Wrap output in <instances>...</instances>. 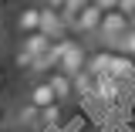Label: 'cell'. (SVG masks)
Returning <instances> with one entry per match:
<instances>
[{
  "mask_svg": "<svg viewBox=\"0 0 135 132\" xmlns=\"http://www.w3.org/2000/svg\"><path fill=\"white\" fill-rule=\"evenodd\" d=\"M105 75H112V78H118V81L132 85V81H135V58H128V54H122V51L112 48V58H108Z\"/></svg>",
  "mask_w": 135,
  "mask_h": 132,
  "instance_id": "obj_5",
  "label": "cell"
},
{
  "mask_svg": "<svg viewBox=\"0 0 135 132\" xmlns=\"http://www.w3.org/2000/svg\"><path fill=\"white\" fill-rule=\"evenodd\" d=\"M84 65H88V48H84L81 41H68L54 68L64 71V75H78V71H84Z\"/></svg>",
  "mask_w": 135,
  "mask_h": 132,
  "instance_id": "obj_2",
  "label": "cell"
},
{
  "mask_svg": "<svg viewBox=\"0 0 135 132\" xmlns=\"http://www.w3.org/2000/svg\"><path fill=\"white\" fill-rule=\"evenodd\" d=\"M115 51H122V54L135 58V27H132V24H128V31H125V34L115 41Z\"/></svg>",
  "mask_w": 135,
  "mask_h": 132,
  "instance_id": "obj_11",
  "label": "cell"
},
{
  "mask_svg": "<svg viewBox=\"0 0 135 132\" xmlns=\"http://www.w3.org/2000/svg\"><path fill=\"white\" fill-rule=\"evenodd\" d=\"M20 122H24V125H37V122H41V108H34L31 102H27V105L20 108Z\"/></svg>",
  "mask_w": 135,
  "mask_h": 132,
  "instance_id": "obj_14",
  "label": "cell"
},
{
  "mask_svg": "<svg viewBox=\"0 0 135 132\" xmlns=\"http://www.w3.org/2000/svg\"><path fill=\"white\" fill-rule=\"evenodd\" d=\"M128 31V17L122 14L118 7H108V10H101V20H98V37L101 41H108V44H115L122 34Z\"/></svg>",
  "mask_w": 135,
  "mask_h": 132,
  "instance_id": "obj_1",
  "label": "cell"
},
{
  "mask_svg": "<svg viewBox=\"0 0 135 132\" xmlns=\"http://www.w3.org/2000/svg\"><path fill=\"white\" fill-rule=\"evenodd\" d=\"M34 58H37V54H31V51H24V48L14 51V65L20 68V71H31V68H34Z\"/></svg>",
  "mask_w": 135,
  "mask_h": 132,
  "instance_id": "obj_12",
  "label": "cell"
},
{
  "mask_svg": "<svg viewBox=\"0 0 135 132\" xmlns=\"http://www.w3.org/2000/svg\"><path fill=\"white\" fill-rule=\"evenodd\" d=\"M27 102H31L34 108H47V105L57 102V95H54V88H51L47 78H37V81L31 85V92H27Z\"/></svg>",
  "mask_w": 135,
  "mask_h": 132,
  "instance_id": "obj_7",
  "label": "cell"
},
{
  "mask_svg": "<svg viewBox=\"0 0 135 132\" xmlns=\"http://www.w3.org/2000/svg\"><path fill=\"white\" fill-rule=\"evenodd\" d=\"M84 125H88V119H84L81 112H78V115H71L68 122H61L57 129H61V132H84Z\"/></svg>",
  "mask_w": 135,
  "mask_h": 132,
  "instance_id": "obj_13",
  "label": "cell"
},
{
  "mask_svg": "<svg viewBox=\"0 0 135 132\" xmlns=\"http://www.w3.org/2000/svg\"><path fill=\"white\" fill-rule=\"evenodd\" d=\"M7 3H10V0H0V7H7Z\"/></svg>",
  "mask_w": 135,
  "mask_h": 132,
  "instance_id": "obj_19",
  "label": "cell"
},
{
  "mask_svg": "<svg viewBox=\"0 0 135 132\" xmlns=\"http://www.w3.org/2000/svg\"><path fill=\"white\" fill-rule=\"evenodd\" d=\"M64 122V112H61V102H54V105H47V108H41V122L37 125H47V129H57Z\"/></svg>",
  "mask_w": 135,
  "mask_h": 132,
  "instance_id": "obj_10",
  "label": "cell"
},
{
  "mask_svg": "<svg viewBox=\"0 0 135 132\" xmlns=\"http://www.w3.org/2000/svg\"><path fill=\"white\" fill-rule=\"evenodd\" d=\"M98 20H101V7L95 3V0H88L81 10L68 20V31L81 34V37H84V34H95V31H98Z\"/></svg>",
  "mask_w": 135,
  "mask_h": 132,
  "instance_id": "obj_4",
  "label": "cell"
},
{
  "mask_svg": "<svg viewBox=\"0 0 135 132\" xmlns=\"http://www.w3.org/2000/svg\"><path fill=\"white\" fill-rule=\"evenodd\" d=\"M125 92H128V85L112 78V75H95V102H105V105H115V102L125 98Z\"/></svg>",
  "mask_w": 135,
  "mask_h": 132,
  "instance_id": "obj_3",
  "label": "cell"
},
{
  "mask_svg": "<svg viewBox=\"0 0 135 132\" xmlns=\"http://www.w3.org/2000/svg\"><path fill=\"white\" fill-rule=\"evenodd\" d=\"M128 24H132V27H135V14H132V17H128Z\"/></svg>",
  "mask_w": 135,
  "mask_h": 132,
  "instance_id": "obj_18",
  "label": "cell"
},
{
  "mask_svg": "<svg viewBox=\"0 0 135 132\" xmlns=\"http://www.w3.org/2000/svg\"><path fill=\"white\" fill-rule=\"evenodd\" d=\"M37 24H41V3H20V7H17V14H14V20H10L14 34L37 31Z\"/></svg>",
  "mask_w": 135,
  "mask_h": 132,
  "instance_id": "obj_6",
  "label": "cell"
},
{
  "mask_svg": "<svg viewBox=\"0 0 135 132\" xmlns=\"http://www.w3.org/2000/svg\"><path fill=\"white\" fill-rule=\"evenodd\" d=\"M95 3H98V7H101V10H108V7H115V3H118V0H95Z\"/></svg>",
  "mask_w": 135,
  "mask_h": 132,
  "instance_id": "obj_16",
  "label": "cell"
},
{
  "mask_svg": "<svg viewBox=\"0 0 135 132\" xmlns=\"http://www.w3.org/2000/svg\"><path fill=\"white\" fill-rule=\"evenodd\" d=\"M115 7H118V10H122L125 17H132V14H135V0H118Z\"/></svg>",
  "mask_w": 135,
  "mask_h": 132,
  "instance_id": "obj_15",
  "label": "cell"
},
{
  "mask_svg": "<svg viewBox=\"0 0 135 132\" xmlns=\"http://www.w3.org/2000/svg\"><path fill=\"white\" fill-rule=\"evenodd\" d=\"M47 81H51V88H54V95H57V102L71 98V75H64V71H57V68H51Z\"/></svg>",
  "mask_w": 135,
  "mask_h": 132,
  "instance_id": "obj_9",
  "label": "cell"
},
{
  "mask_svg": "<svg viewBox=\"0 0 135 132\" xmlns=\"http://www.w3.org/2000/svg\"><path fill=\"white\" fill-rule=\"evenodd\" d=\"M3 85H7V75H3V71H0V88H3Z\"/></svg>",
  "mask_w": 135,
  "mask_h": 132,
  "instance_id": "obj_17",
  "label": "cell"
},
{
  "mask_svg": "<svg viewBox=\"0 0 135 132\" xmlns=\"http://www.w3.org/2000/svg\"><path fill=\"white\" fill-rule=\"evenodd\" d=\"M17 48L31 51V54H47L51 37H47L44 31H27V34H17Z\"/></svg>",
  "mask_w": 135,
  "mask_h": 132,
  "instance_id": "obj_8",
  "label": "cell"
},
{
  "mask_svg": "<svg viewBox=\"0 0 135 132\" xmlns=\"http://www.w3.org/2000/svg\"><path fill=\"white\" fill-rule=\"evenodd\" d=\"M0 115H3V108H0Z\"/></svg>",
  "mask_w": 135,
  "mask_h": 132,
  "instance_id": "obj_20",
  "label": "cell"
}]
</instances>
